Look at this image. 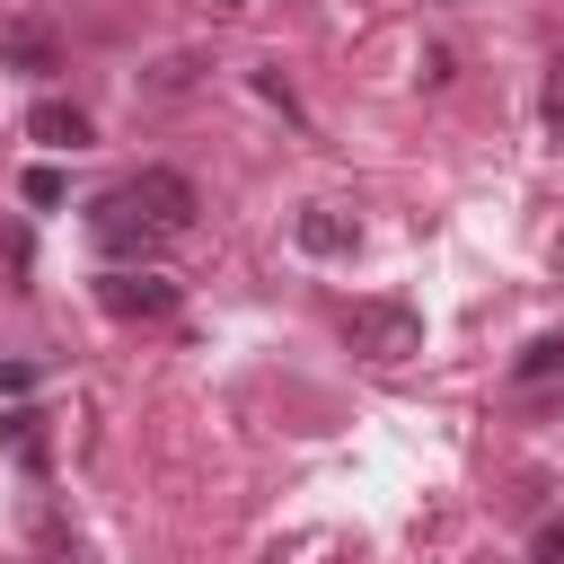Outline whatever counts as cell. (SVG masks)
Returning <instances> with one entry per match:
<instances>
[{"mask_svg": "<svg viewBox=\"0 0 564 564\" xmlns=\"http://www.w3.org/2000/svg\"><path fill=\"white\" fill-rule=\"evenodd\" d=\"M97 308L106 317H176L185 291L167 273H150V264H115V273H97Z\"/></svg>", "mask_w": 564, "mask_h": 564, "instance_id": "cell-3", "label": "cell"}, {"mask_svg": "<svg viewBox=\"0 0 564 564\" xmlns=\"http://www.w3.org/2000/svg\"><path fill=\"white\" fill-rule=\"evenodd\" d=\"M26 141H44V150H88V115L62 106V97H35V106H26Z\"/></svg>", "mask_w": 564, "mask_h": 564, "instance_id": "cell-6", "label": "cell"}, {"mask_svg": "<svg viewBox=\"0 0 564 564\" xmlns=\"http://www.w3.org/2000/svg\"><path fill=\"white\" fill-rule=\"evenodd\" d=\"M538 388H564V335L520 344V361H511V397H538Z\"/></svg>", "mask_w": 564, "mask_h": 564, "instance_id": "cell-7", "label": "cell"}, {"mask_svg": "<svg viewBox=\"0 0 564 564\" xmlns=\"http://www.w3.org/2000/svg\"><path fill=\"white\" fill-rule=\"evenodd\" d=\"M0 449H9L26 476H44V467H53V432H44V414H35V405H9V414H0Z\"/></svg>", "mask_w": 564, "mask_h": 564, "instance_id": "cell-5", "label": "cell"}, {"mask_svg": "<svg viewBox=\"0 0 564 564\" xmlns=\"http://www.w3.org/2000/svg\"><path fill=\"white\" fill-rule=\"evenodd\" d=\"M0 62H18V70H53V35H44L35 18H18V26H0Z\"/></svg>", "mask_w": 564, "mask_h": 564, "instance_id": "cell-8", "label": "cell"}, {"mask_svg": "<svg viewBox=\"0 0 564 564\" xmlns=\"http://www.w3.org/2000/svg\"><path fill=\"white\" fill-rule=\"evenodd\" d=\"M538 115H546V123H555V132H564V53H555V62H546V88H538Z\"/></svg>", "mask_w": 564, "mask_h": 564, "instance_id": "cell-9", "label": "cell"}, {"mask_svg": "<svg viewBox=\"0 0 564 564\" xmlns=\"http://www.w3.org/2000/svg\"><path fill=\"white\" fill-rule=\"evenodd\" d=\"M212 9H247V0H212Z\"/></svg>", "mask_w": 564, "mask_h": 564, "instance_id": "cell-12", "label": "cell"}, {"mask_svg": "<svg viewBox=\"0 0 564 564\" xmlns=\"http://www.w3.org/2000/svg\"><path fill=\"white\" fill-rule=\"evenodd\" d=\"M291 238H300L308 256H352V247H361V220L335 212V203H308V212L291 220Z\"/></svg>", "mask_w": 564, "mask_h": 564, "instance_id": "cell-4", "label": "cell"}, {"mask_svg": "<svg viewBox=\"0 0 564 564\" xmlns=\"http://www.w3.org/2000/svg\"><path fill=\"white\" fill-rule=\"evenodd\" d=\"M555 256H564V220H555Z\"/></svg>", "mask_w": 564, "mask_h": 564, "instance_id": "cell-13", "label": "cell"}, {"mask_svg": "<svg viewBox=\"0 0 564 564\" xmlns=\"http://www.w3.org/2000/svg\"><path fill=\"white\" fill-rule=\"evenodd\" d=\"M53 564H79V555H53Z\"/></svg>", "mask_w": 564, "mask_h": 564, "instance_id": "cell-14", "label": "cell"}, {"mask_svg": "<svg viewBox=\"0 0 564 564\" xmlns=\"http://www.w3.org/2000/svg\"><path fill=\"white\" fill-rule=\"evenodd\" d=\"M185 229H194V185H185L176 167H132L123 185H106V194L88 203V238H97V256H115V264H150V256H167Z\"/></svg>", "mask_w": 564, "mask_h": 564, "instance_id": "cell-1", "label": "cell"}, {"mask_svg": "<svg viewBox=\"0 0 564 564\" xmlns=\"http://www.w3.org/2000/svg\"><path fill=\"white\" fill-rule=\"evenodd\" d=\"M26 203L53 212V203H62V167H26Z\"/></svg>", "mask_w": 564, "mask_h": 564, "instance_id": "cell-10", "label": "cell"}, {"mask_svg": "<svg viewBox=\"0 0 564 564\" xmlns=\"http://www.w3.org/2000/svg\"><path fill=\"white\" fill-rule=\"evenodd\" d=\"M529 555H538V564H564V511H555V520H538V538H529Z\"/></svg>", "mask_w": 564, "mask_h": 564, "instance_id": "cell-11", "label": "cell"}, {"mask_svg": "<svg viewBox=\"0 0 564 564\" xmlns=\"http://www.w3.org/2000/svg\"><path fill=\"white\" fill-rule=\"evenodd\" d=\"M344 344H352L361 361L397 370V361L423 352V317H414L405 300H352V308H344Z\"/></svg>", "mask_w": 564, "mask_h": 564, "instance_id": "cell-2", "label": "cell"}]
</instances>
